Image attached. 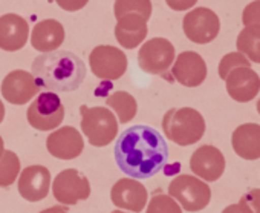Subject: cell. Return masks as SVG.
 Returning <instances> with one entry per match:
<instances>
[{"mask_svg": "<svg viewBox=\"0 0 260 213\" xmlns=\"http://www.w3.org/2000/svg\"><path fill=\"white\" fill-rule=\"evenodd\" d=\"M46 149L54 158L74 160L81 155L84 149V140L75 128L63 126L46 138Z\"/></svg>", "mask_w": 260, "mask_h": 213, "instance_id": "obj_15", "label": "cell"}, {"mask_svg": "<svg viewBox=\"0 0 260 213\" xmlns=\"http://www.w3.org/2000/svg\"><path fill=\"white\" fill-rule=\"evenodd\" d=\"M26 118L37 131H54L64 120V106L55 92H42L29 104Z\"/></svg>", "mask_w": 260, "mask_h": 213, "instance_id": "obj_6", "label": "cell"}, {"mask_svg": "<svg viewBox=\"0 0 260 213\" xmlns=\"http://www.w3.org/2000/svg\"><path fill=\"white\" fill-rule=\"evenodd\" d=\"M228 95L237 103L254 100L260 90V77L251 68H237L225 80Z\"/></svg>", "mask_w": 260, "mask_h": 213, "instance_id": "obj_17", "label": "cell"}, {"mask_svg": "<svg viewBox=\"0 0 260 213\" xmlns=\"http://www.w3.org/2000/svg\"><path fill=\"white\" fill-rule=\"evenodd\" d=\"M169 195L179 202L185 211L204 210L211 201V189L198 176L179 175L169 184Z\"/></svg>", "mask_w": 260, "mask_h": 213, "instance_id": "obj_5", "label": "cell"}, {"mask_svg": "<svg viewBox=\"0 0 260 213\" xmlns=\"http://www.w3.org/2000/svg\"><path fill=\"white\" fill-rule=\"evenodd\" d=\"M162 131L175 144L191 146L204 137L205 120L193 108H173L162 118Z\"/></svg>", "mask_w": 260, "mask_h": 213, "instance_id": "obj_3", "label": "cell"}, {"mask_svg": "<svg viewBox=\"0 0 260 213\" xmlns=\"http://www.w3.org/2000/svg\"><path fill=\"white\" fill-rule=\"evenodd\" d=\"M190 169L205 182H214L225 172V157L214 146H201L193 152L190 158Z\"/></svg>", "mask_w": 260, "mask_h": 213, "instance_id": "obj_13", "label": "cell"}, {"mask_svg": "<svg viewBox=\"0 0 260 213\" xmlns=\"http://www.w3.org/2000/svg\"><path fill=\"white\" fill-rule=\"evenodd\" d=\"M237 68H251V63L240 52H228L219 62V77L222 80H226V77Z\"/></svg>", "mask_w": 260, "mask_h": 213, "instance_id": "obj_26", "label": "cell"}, {"mask_svg": "<svg viewBox=\"0 0 260 213\" xmlns=\"http://www.w3.org/2000/svg\"><path fill=\"white\" fill-rule=\"evenodd\" d=\"M113 155L121 172L134 179H146L155 176L166 166L169 147L156 129L137 125L118 137Z\"/></svg>", "mask_w": 260, "mask_h": 213, "instance_id": "obj_1", "label": "cell"}, {"mask_svg": "<svg viewBox=\"0 0 260 213\" xmlns=\"http://www.w3.org/2000/svg\"><path fill=\"white\" fill-rule=\"evenodd\" d=\"M39 84L34 75L23 69L11 71L2 81V95L4 98L16 106L29 103L36 95H39Z\"/></svg>", "mask_w": 260, "mask_h": 213, "instance_id": "obj_11", "label": "cell"}, {"mask_svg": "<svg viewBox=\"0 0 260 213\" xmlns=\"http://www.w3.org/2000/svg\"><path fill=\"white\" fill-rule=\"evenodd\" d=\"M237 49L249 62L260 63V28L245 26L237 36Z\"/></svg>", "mask_w": 260, "mask_h": 213, "instance_id": "obj_23", "label": "cell"}, {"mask_svg": "<svg viewBox=\"0 0 260 213\" xmlns=\"http://www.w3.org/2000/svg\"><path fill=\"white\" fill-rule=\"evenodd\" d=\"M243 26H257L260 28V0H254L245 7L242 13Z\"/></svg>", "mask_w": 260, "mask_h": 213, "instance_id": "obj_28", "label": "cell"}, {"mask_svg": "<svg viewBox=\"0 0 260 213\" xmlns=\"http://www.w3.org/2000/svg\"><path fill=\"white\" fill-rule=\"evenodd\" d=\"M54 198L63 205H75L90 196V182L77 169L61 170L52 182Z\"/></svg>", "mask_w": 260, "mask_h": 213, "instance_id": "obj_9", "label": "cell"}, {"mask_svg": "<svg viewBox=\"0 0 260 213\" xmlns=\"http://www.w3.org/2000/svg\"><path fill=\"white\" fill-rule=\"evenodd\" d=\"M106 104L115 112V115L118 117V121L122 125L132 121L138 111V103L135 97L130 95L125 90H118L109 95L106 100Z\"/></svg>", "mask_w": 260, "mask_h": 213, "instance_id": "obj_22", "label": "cell"}, {"mask_svg": "<svg viewBox=\"0 0 260 213\" xmlns=\"http://www.w3.org/2000/svg\"><path fill=\"white\" fill-rule=\"evenodd\" d=\"M172 74L182 86L196 87L201 86L207 78V65L201 54L194 51H184L173 63Z\"/></svg>", "mask_w": 260, "mask_h": 213, "instance_id": "obj_16", "label": "cell"}, {"mask_svg": "<svg viewBox=\"0 0 260 213\" xmlns=\"http://www.w3.org/2000/svg\"><path fill=\"white\" fill-rule=\"evenodd\" d=\"M182 29L190 42L196 45H207L217 37L220 31V20L217 14L208 8H194L185 14Z\"/></svg>", "mask_w": 260, "mask_h": 213, "instance_id": "obj_7", "label": "cell"}, {"mask_svg": "<svg viewBox=\"0 0 260 213\" xmlns=\"http://www.w3.org/2000/svg\"><path fill=\"white\" fill-rule=\"evenodd\" d=\"M166 4L173 11H187L198 4V0H166Z\"/></svg>", "mask_w": 260, "mask_h": 213, "instance_id": "obj_31", "label": "cell"}, {"mask_svg": "<svg viewBox=\"0 0 260 213\" xmlns=\"http://www.w3.org/2000/svg\"><path fill=\"white\" fill-rule=\"evenodd\" d=\"M113 14L116 19L125 14H140L149 20L152 16V2L150 0H115Z\"/></svg>", "mask_w": 260, "mask_h": 213, "instance_id": "obj_25", "label": "cell"}, {"mask_svg": "<svg viewBox=\"0 0 260 213\" xmlns=\"http://www.w3.org/2000/svg\"><path fill=\"white\" fill-rule=\"evenodd\" d=\"M175 60V46L164 37H155L141 46L138 52V65L140 68L152 75L164 74L167 69L173 66Z\"/></svg>", "mask_w": 260, "mask_h": 213, "instance_id": "obj_8", "label": "cell"}, {"mask_svg": "<svg viewBox=\"0 0 260 213\" xmlns=\"http://www.w3.org/2000/svg\"><path fill=\"white\" fill-rule=\"evenodd\" d=\"M40 213H69V211L64 207H61V205H54V207H49V208L42 210Z\"/></svg>", "mask_w": 260, "mask_h": 213, "instance_id": "obj_33", "label": "cell"}, {"mask_svg": "<svg viewBox=\"0 0 260 213\" xmlns=\"http://www.w3.org/2000/svg\"><path fill=\"white\" fill-rule=\"evenodd\" d=\"M31 74L40 89L49 92H72L84 81L86 65L71 51H54L40 54L32 62Z\"/></svg>", "mask_w": 260, "mask_h": 213, "instance_id": "obj_2", "label": "cell"}, {"mask_svg": "<svg viewBox=\"0 0 260 213\" xmlns=\"http://www.w3.org/2000/svg\"><path fill=\"white\" fill-rule=\"evenodd\" d=\"M255 108H257V112H258V115H260V98H258V101H257V104H255Z\"/></svg>", "mask_w": 260, "mask_h": 213, "instance_id": "obj_36", "label": "cell"}, {"mask_svg": "<svg viewBox=\"0 0 260 213\" xmlns=\"http://www.w3.org/2000/svg\"><path fill=\"white\" fill-rule=\"evenodd\" d=\"M64 42V28L60 22L54 19H46L39 22L31 34V45L42 54L58 51Z\"/></svg>", "mask_w": 260, "mask_h": 213, "instance_id": "obj_20", "label": "cell"}, {"mask_svg": "<svg viewBox=\"0 0 260 213\" xmlns=\"http://www.w3.org/2000/svg\"><path fill=\"white\" fill-rule=\"evenodd\" d=\"M4 118H5V106H4L2 100H0V123L4 121Z\"/></svg>", "mask_w": 260, "mask_h": 213, "instance_id": "obj_34", "label": "cell"}, {"mask_svg": "<svg viewBox=\"0 0 260 213\" xmlns=\"http://www.w3.org/2000/svg\"><path fill=\"white\" fill-rule=\"evenodd\" d=\"M81 114V132L87 141L95 147L109 146L118 134V120L113 112L103 106L87 108L80 106Z\"/></svg>", "mask_w": 260, "mask_h": 213, "instance_id": "obj_4", "label": "cell"}, {"mask_svg": "<svg viewBox=\"0 0 260 213\" xmlns=\"http://www.w3.org/2000/svg\"><path fill=\"white\" fill-rule=\"evenodd\" d=\"M5 154V144H4V140L2 137H0V158H2V155Z\"/></svg>", "mask_w": 260, "mask_h": 213, "instance_id": "obj_35", "label": "cell"}, {"mask_svg": "<svg viewBox=\"0 0 260 213\" xmlns=\"http://www.w3.org/2000/svg\"><path fill=\"white\" fill-rule=\"evenodd\" d=\"M57 5L64 10V11H69V13H75V11H80L83 10L89 0H55Z\"/></svg>", "mask_w": 260, "mask_h": 213, "instance_id": "obj_30", "label": "cell"}, {"mask_svg": "<svg viewBox=\"0 0 260 213\" xmlns=\"http://www.w3.org/2000/svg\"><path fill=\"white\" fill-rule=\"evenodd\" d=\"M231 146L234 152L248 161L260 158V125H240L231 135Z\"/></svg>", "mask_w": 260, "mask_h": 213, "instance_id": "obj_21", "label": "cell"}, {"mask_svg": "<svg viewBox=\"0 0 260 213\" xmlns=\"http://www.w3.org/2000/svg\"><path fill=\"white\" fill-rule=\"evenodd\" d=\"M248 213H260V189H251L239 201Z\"/></svg>", "mask_w": 260, "mask_h": 213, "instance_id": "obj_29", "label": "cell"}, {"mask_svg": "<svg viewBox=\"0 0 260 213\" xmlns=\"http://www.w3.org/2000/svg\"><path fill=\"white\" fill-rule=\"evenodd\" d=\"M222 213H248V211H246V208L240 202H237V204H231V205L225 207L222 210Z\"/></svg>", "mask_w": 260, "mask_h": 213, "instance_id": "obj_32", "label": "cell"}, {"mask_svg": "<svg viewBox=\"0 0 260 213\" xmlns=\"http://www.w3.org/2000/svg\"><path fill=\"white\" fill-rule=\"evenodd\" d=\"M146 213H182V208L170 195L158 193L150 199Z\"/></svg>", "mask_w": 260, "mask_h": 213, "instance_id": "obj_27", "label": "cell"}, {"mask_svg": "<svg viewBox=\"0 0 260 213\" xmlns=\"http://www.w3.org/2000/svg\"><path fill=\"white\" fill-rule=\"evenodd\" d=\"M89 66L95 77L101 80H118L127 71V55L110 45H100L89 55Z\"/></svg>", "mask_w": 260, "mask_h": 213, "instance_id": "obj_10", "label": "cell"}, {"mask_svg": "<svg viewBox=\"0 0 260 213\" xmlns=\"http://www.w3.org/2000/svg\"><path fill=\"white\" fill-rule=\"evenodd\" d=\"M29 39L28 22L14 13L0 17V49L16 52L20 51Z\"/></svg>", "mask_w": 260, "mask_h": 213, "instance_id": "obj_18", "label": "cell"}, {"mask_svg": "<svg viewBox=\"0 0 260 213\" xmlns=\"http://www.w3.org/2000/svg\"><path fill=\"white\" fill-rule=\"evenodd\" d=\"M110 199L118 208L140 213L147 204L149 193L147 189L138 179L121 178L112 186Z\"/></svg>", "mask_w": 260, "mask_h": 213, "instance_id": "obj_12", "label": "cell"}, {"mask_svg": "<svg viewBox=\"0 0 260 213\" xmlns=\"http://www.w3.org/2000/svg\"><path fill=\"white\" fill-rule=\"evenodd\" d=\"M147 19L140 14H125L116 19L115 37L124 49H135L147 37Z\"/></svg>", "mask_w": 260, "mask_h": 213, "instance_id": "obj_19", "label": "cell"}, {"mask_svg": "<svg viewBox=\"0 0 260 213\" xmlns=\"http://www.w3.org/2000/svg\"><path fill=\"white\" fill-rule=\"evenodd\" d=\"M51 189V172L48 167L34 164L20 172L17 181V190L20 196L29 202H39L45 199Z\"/></svg>", "mask_w": 260, "mask_h": 213, "instance_id": "obj_14", "label": "cell"}, {"mask_svg": "<svg viewBox=\"0 0 260 213\" xmlns=\"http://www.w3.org/2000/svg\"><path fill=\"white\" fill-rule=\"evenodd\" d=\"M20 176V160L13 150H5L0 158V187H10Z\"/></svg>", "mask_w": 260, "mask_h": 213, "instance_id": "obj_24", "label": "cell"}, {"mask_svg": "<svg viewBox=\"0 0 260 213\" xmlns=\"http://www.w3.org/2000/svg\"><path fill=\"white\" fill-rule=\"evenodd\" d=\"M112 213H124V211H122V210H113Z\"/></svg>", "mask_w": 260, "mask_h": 213, "instance_id": "obj_37", "label": "cell"}]
</instances>
